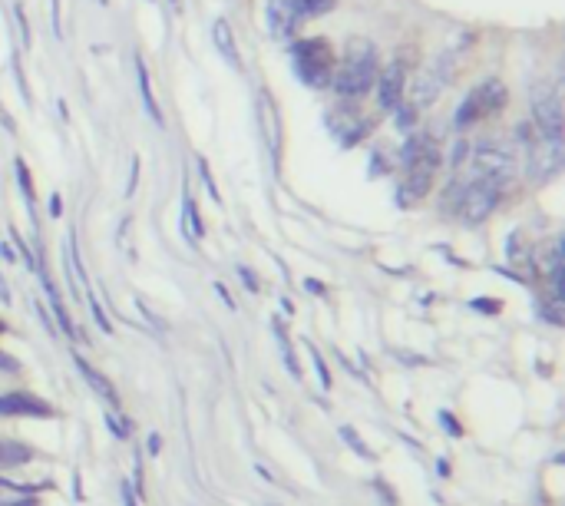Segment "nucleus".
<instances>
[{"instance_id": "obj_1", "label": "nucleus", "mask_w": 565, "mask_h": 506, "mask_svg": "<svg viewBox=\"0 0 565 506\" xmlns=\"http://www.w3.org/2000/svg\"><path fill=\"white\" fill-rule=\"evenodd\" d=\"M377 83V50L367 40H351L344 50V60L334 63L331 86L344 100H357V96L371 93Z\"/></svg>"}, {"instance_id": "obj_2", "label": "nucleus", "mask_w": 565, "mask_h": 506, "mask_svg": "<svg viewBox=\"0 0 565 506\" xmlns=\"http://www.w3.org/2000/svg\"><path fill=\"white\" fill-rule=\"evenodd\" d=\"M291 63H295V73L304 86H314V90H324L331 86L334 77V50L324 37H304L291 47Z\"/></svg>"}, {"instance_id": "obj_3", "label": "nucleus", "mask_w": 565, "mask_h": 506, "mask_svg": "<svg viewBox=\"0 0 565 506\" xmlns=\"http://www.w3.org/2000/svg\"><path fill=\"white\" fill-rule=\"evenodd\" d=\"M506 100H509V93L499 80L476 83L473 90L463 96V103L456 106V120H453L456 129H466V126L486 120V116H496L506 106Z\"/></svg>"}, {"instance_id": "obj_4", "label": "nucleus", "mask_w": 565, "mask_h": 506, "mask_svg": "<svg viewBox=\"0 0 565 506\" xmlns=\"http://www.w3.org/2000/svg\"><path fill=\"white\" fill-rule=\"evenodd\" d=\"M499 199H503V182L476 176L470 186L460 192V206H456V215H460L466 225H480L496 212Z\"/></svg>"}, {"instance_id": "obj_5", "label": "nucleus", "mask_w": 565, "mask_h": 506, "mask_svg": "<svg viewBox=\"0 0 565 506\" xmlns=\"http://www.w3.org/2000/svg\"><path fill=\"white\" fill-rule=\"evenodd\" d=\"M450 77H453L450 57L433 60L430 67H423L414 77V83L407 86V90H410V103L407 106H414V110H427V106H433L440 100L443 86L450 83Z\"/></svg>"}, {"instance_id": "obj_6", "label": "nucleus", "mask_w": 565, "mask_h": 506, "mask_svg": "<svg viewBox=\"0 0 565 506\" xmlns=\"http://www.w3.org/2000/svg\"><path fill=\"white\" fill-rule=\"evenodd\" d=\"M519 136L529 149V176L532 182H546L549 176H556L562 166V143H552V139L529 133V126H519Z\"/></svg>"}, {"instance_id": "obj_7", "label": "nucleus", "mask_w": 565, "mask_h": 506, "mask_svg": "<svg viewBox=\"0 0 565 506\" xmlns=\"http://www.w3.org/2000/svg\"><path fill=\"white\" fill-rule=\"evenodd\" d=\"M532 126H536L539 136L562 143V96L546 83L532 93Z\"/></svg>"}, {"instance_id": "obj_8", "label": "nucleus", "mask_w": 565, "mask_h": 506, "mask_svg": "<svg viewBox=\"0 0 565 506\" xmlns=\"http://www.w3.org/2000/svg\"><path fill=\"white\" fill-rule=\"evenodd\" d=\"M473 166H476V176L496 179V182H503V186H506V182L513 179V172H516V156L509 153L506 146L483 143V146H476Z\"/></svg>"}, {"instance_id": "obj_9", "label": "nucleus", "mask_w": 565, "mask_h": 506, "mask_svg": "<svg viewBox=\"0 0 565 506\" xmlns=\"http://www.w3.org/2000/svg\"><path fill=\"white\" fill-rule=\"evenodd\" d=\"M255 123H258V133H262L265 146L271 159L278 166V156H281V116H278V103L275 96L268 90H258V103H255Z\"/></svg>"}, {"instance_id": "obj_10", "label": "nucleus", "mask_w": 565, "mask_h": 506, "mask_svg": "<svg viewBox=\"0 0 565 506\" xmlns=\"http://www.w3.org/2000/svg\"><path fill=\"white\" fill-rule=\"evenodd\" d=\"M407 93V63L404 60H390L384 73L377 77V103L384 113H394L400 103H404Z\"/></svg>"}, {"instance_id": "obj_11", "label": "nucleus", "mask_w": 565, "mask_h": 506, "mask_svg": "<svg viewBox=\"0 0 565 506\" xmlns=\"http://www.w3.org/2000/svg\"><path fill=\"white\" fill-rule=\"evenodd\" d=\"M328 129L341 139V146H357L371 133V120L351 106H334V110H328Z\"/></svg>"}, {"instance_id": "obj_12", "label": "nucleus", "mask_w": 565, "mask_h": 506, "mask_svg": "<svg viewBox=\"0 0 565 506\" xmlns=\"http://www.w3.org/2000/svg\"><path fill=\"white\" fill-rule=\"evenodd\" d=\"M0 414L4 417H53V407L47 401H40L37 394L10 391V394H0Z\"/></svg>"}, {"instance_id": "obj_13", "label": "nucleus", "mask_w": 565, "mask_h": 506, "mask_svg": "<svg viewBox=\"0 0 565 506\" xmlns=\"http://www.w3.org/2000/svg\"><path fill=\"white\" fill-rule=\"evenodd\" d=\"M73 364H76V371L83 374V381L93 387V394H100L106 404L119 407V394H116V387H113V381H110V378H106V374L96 371L90 361H83V358H80V354H73Z\"/></svg>"}, {"instance_id": "obj_14", "label": "nucleus", "mask_w": 565, "mask_h": 506, "mask_svg": "<svg viewBox=\"0 0 565 506\" xmlns=\"http://www.w3.org/2000/svg\"><path fill=\"white\" fill-rule=\"evenodd\" d=\"M281 7L288 10L291 17L298 20H314V17H324L328 10H334V0H278Z\"/></svg>"}, {"instance_id": "obj_15", "label": "nucleus", "mask_w": 565, "mask_h": 506, "mask_svg": "<svg viewBox=\"0 0 565 506\" xmlns=\"http://www.w3.org/2000/svg\"><path fill=\"white\" fill-rule=\"evenodd\" d=\"M212 37H215V47H219L222 57L232 63L235 70H242V57H238V43H235V37H232V27H228L225 20H215Z\"/></svg>"}, {"instance_id": "obj_16", "label": "nucleus", "mask_w": 565, "mask_h": 506, "mask_svg": "<svg viewBox=\"0 0 565 506\" xmlns=\"http://www.w3.org/2000/svg\"><path fill=\"white\" fill-rule=\"evenodd\" d=\"M268 27H271V34H275V37H291L298 30V20L291 17L288 10L278 4V0H271V7H268Z\"/></svg>"}, {"instance_id": "obj_17", "label": "nucleus", "mask_w": 565, "mask_h": 506, "mask_svg": "<svg viewBox=\"0 0 565 506\" xmlns=\"http://www.w3.org/2000/svg\"><path fill=\"white\" fill-rule=\"evenodd\" d=\"M34 460V450L27 444H14V440H0V467H20Z\"/></svg>"}, {"instance_id": "obj_18", "label": "nucleus", "mask_w": 565, "mask_h": 506, "mask_svg": "<svg viewBox=\"0 0 565 506\" xmlns=\"http://www.w3.org/2000/svg\"><path fill=\"white\" fill-rule=\"evenodd\" d=\"M182 232H186V239L195 245L202 239V219H199V212H195V202H192V196L186 192V199H182Z\"/></svg>"}, {"instance_id": "obj_19", "label": "nucleus", "mask_w": 565, "mask_h": 506, "mask_svg": "<svg viewBox=\"0 0 565 506\" xmlns=\"http://www.w3.org/2000/svg\"><path fill=\"white\" fill-rule=\"evenodd\" d=\"M136 73H139V93H143V103H146V113L152 116V123L162 126V113H159V103L152 96V86H149V73H146V63L136 60Z\"/></svg>"}, {"instance_id": "obj_20", "label": "nucleus", "mask_w": 565, "mask_h": 506, "mask_svg": "<svg viewBox=\"0 0 565 506\" xmlns=\"http://www.w3.org/2000/svg\"><path fill=\"white\" fill-rule=\"evenodd\" d=\"M275 338H278V348H281V358H285V368L291 371V378H298V361H295V354H291V344H288V331L281 321H275Z\"/></svg>"}, {"instance_id": "obj_21", "label": "nucleus", "mask_w": 565, "mask_h": 506, "mask_svg": "<svg viewBox=\"0 0 565 506\" xmlns=\"http://www.w3.org/2000/svg\"><path fill=\"white\" fill-rule=\"evenodd\" d=\"M17 179H20V192H24V199H27V206L34 209V182H30V172L24 166V159H17Z\"/></svg>"}, {"instance_id": "obj_22", "label": "nucleus", "mask_w": 565, "mask_h": 506, "mask_svg": "<svg viewBox=\"0 0 565 506\" xmlns=\"http://www.w3.org/2000/svg\"><path fill=\"white\" fill-rule=\"evenodd\" d=\"M308 351H311V358H314V371H318V381H321V387H324V391H331V371H328V364H324L321 351L314 348V344H308Z\"/></svg>"}, {"instance_id": "obj_23", "label": "nucleus", "mask_w": 565, "mask_h": 506, "mask_svg": "<svg viewBox=\"0 0 565 506\" xmlns=\"http://www.w3.org/2000/svg\"><path fill=\"white\" fill-rule=\"evenodd\" d=\"M341 437L347 440V444H351V450H354V454H361L364 460H374V454H371V450H367V444H364V440H361V437H357V434H354V430H351V427H341Z\"/></svg>"}, {"instance_id": "obj_24", "label": "nucleus", "mask_w": 565, "mask_h": 506, "mask_svg": "<svg viewBox=\"0 0 565 506\" xmlns=\"http://www.w3.org/2000/svg\"><path fill=\"white\" fill-rule=\"evenodd\" d=\"M199 172H202V179H205V189H209L212 202H222L219 189H215V179H212V172H209V163H205V159H199Z\"/></svg>"}, {"instance_id": "obj_25", "label": "nucleus", "mask_w": 565, "mask_h": 506, "mask_svg": "<svg viewBox=\"0 0 565 506\" xmlns=\"http://www.w3.org/2000/svg\"><path fill=\"white\" fill-rule=\"evenodd\" d=\"M414 123H417V110H414V106H397V126L407 129V126H414Z\"/></svg>"}, {"instance_id": "obj_26", "label": "nucleus", "mask_w": 565, "mask_h": 506, "mask_svg": "<svg viewBox=\"0 0 565 506\" xmlns=\"http://www.w3.org/2000/svg\"><path fill=\"white\" fill-rule=\"evenodd\" d=\"M90 308H93V318H96V325H100V328L106 331V335H110V331H113V325H110V321H106L103 308H100V301H96L93 295H90Z\"/></svg>"}, {"instance_id": "obj_27", "label": "nucleus", "mask_w": 565, "mask_h": 506, "mask_svg": "<svg viewBox=\"0 0 565 506\" xmlns=\"http://www.w3.org/2000/svg\"><path fill=\"white\" fill-rule=\"evenodd\" d=\"M14 14L20 20V40H24V47H30V27H27V17H24V7L14 4Z\"/></svg>"}, {"instance_id": "obj_28", "label": "nucleus", "mask_w": 565, "mask_h": 506, "mask_svg": "<svg viewBox=\"0 0 565 506\" xmlns=\"http://www.w3.org/2000/svg\"><path fill=\"white\" fill-rule=\"evenodd\" d=\"M14 73H17V86H20V96H24V103H30V86L24 80V70H20V60L14 57Z\"/></svg>"}, {"instance_id": "obj_29", "label": "nucleus", "mask_w": 565, "mask_h": 506, "mask_svg": "<svg viewBox=\"0 0 565 506\" xmlns=\"http://www.w3.org/2000/svg\"><path fill=\"white\" fill-rule=\"evenodd\" d=\"M0 506H40V500H34V493H24L17 500H0Z\"/></svg>"}, {"instance_id": "obj_30", "label": "nucleus", "mask_w": 565, "mask_h": 506, "mask_svg": "<svg viewBox=\"0 0 565 506\" xmlns=\"http://www.w3.org/2000/svg\"><path fill=\"white\" fill-rule=\"evenodd\" d=\"M440 421H443V427H447L453 437H460V434H463V430H460V424L453 421V414H450V411H440Z\"/></svg>"}, {"instance_id": "obj_31", "label": "nucleus", "mask_w": 565, "mask_h": 506, "mask_svg": "<svg viewBox=\"0 0 565 506\" xmlns=\"http://www.w3.org/2000/svg\"><path fill=\"white\" fill-rule=\"evenodd\" d=\"M50 4H53V10H50V14H53V34H57V37H63V20H60V0H50Z\"/></svg>"}, {"instance_id": "obj_32", "label": "nucleus", "mask_w": 565, "mask_h": 506, "mask_svg": "<svg viewBox=\"0 0 565 506\" xmlns=\"http://www.w3.org/2000/svg\"><path fill=\"white\" fill-rule=\"evenodd\" d=\"M106 421H110V430H113L116 437H129V424H119V417H116V414H110V417H106Z\"/></svg>"}, {"instance_id": "obj_33", "label": "nucleus", "mask_w": 565, "mask_h": 506, "mask_svg": "<svg viewBox=\"0 0 565 506\" xmlns=\"http://www.w3.org/2000/svg\"><path fill=\"white\" fill-rule=\"evenodd\" d=\"M136 179H139V156H133V172H129V186H126V196L136 192Z\"/></svg>"}, {"instance_id": "obj_34", "label": "nucleus", "mask_w": 565, "mask_h": 506, "mask_svg": "<svg viewBox=\"0 0 565 506\" xmlns=\"http://www.w3.org/2000/svg\"><path fill=\"white\" fill-rule=\"evenodd\" d=\"M238 275H242V282L248 285V292H258V278L248 272V268H238Z\"/></svg>"}, {"instance_id": "obj_35", "label": "nucleus", "mask_w": 565, "mask_h": 506, "mask_svg": "<svg viewBox=\"0 0 565 506\" xmlns=\"http://www.w3.org/2000/svg\"><path fill=\"white\" fill-rule=\"evenodd\" d=\"M20 368V364L14 361V358H10V354H4V351H0V371H4V374H10V371H17Z\"/></svg>"}, {"instance_id": "obj_36", "label": "nucleus", "mask_w": 565, "mask_h": 506, "mask_svg": "<svg viewBox=\"0 0 565 506\" xmlns=\"http://www.w3.org/2000/svg\"><path fill=\"white\" fill-rule=\"evenodd\" d=\"M0 490H24V493H34V487H20L17 480H7V477H0Z\"/></svg>"}, {"instance_id": "obj_37", "label": "nucleus", "mask_w": 565, "mask_h": 506, "mask_svg": "<svg viewBox=\"0 0 565 506\" xmlns=\"http://www.w3.org/2000/svg\"><path fill=\"white\" fill-rule=\"evenodd\" d=\"M123 500H126V506H136V493H133L129 483H123Z\"/></svg>"}, {"instance_id": "obj_38", "label": "nucleus", "mask_w": 565, "mask_h": 506, "mask_svg": "<svg viewBox=\"0 0 565 506\" xmlns=\"http://www.w3.org/2000/svg\"><path fill=\"white\" fill-rule=\"evenodd\" d=\"M473 308H483V311H499V301H473Z\"/></svg>"}, {"instance_id": "obj_39", "label": "nucleus", "mask_w": 565, "mask_h": 506, "mask_svg": "<svg viewBox=\"0 0 565 506\" xmlns=\"http://www.w3.org/2000/svg\"><path fill=\"white\" fill-rule=\"evenodd\" d=\"M215 292H219V298L225 301V305H228V308H235V301H232V295H228V292H225V285H215Z\"/></svg>"}, {"instance_id": "obj_40", "label": "nucleus", "mask_w": 565, "mask_h": 506, "mask_svg": "<svg viewBox=\"0 0 565 506\" xmlns=\"http://www.w3.org/2000/svg\"><path fill=\"white\" fill-rule=\"evenodd\" d=\"M0 252H4V258H7V262H17V255L10 252V245H0Z\"/></svg>"}, {"instance_id": "obj_41", "label": "nucleus", "mask_w": 565, "mask_h": 506, "mask_svg": "<svg viewBox=\"0 0 565 506\" xmlns=\"http://www.w3.org/2000/svg\"><path fill=\"white\" fill-rule=\"evenodd\" d=\"M149 454H159V437L152 434V440H149Z\"/></svg>"}, {"instance_id": "obj_42", "label": "nucleus", "mask_w": 565, "mask_h": 506, "mask_svg": "<svg viewBox=\"0 0 565 506\" xmlns=\"http://www.w3.org/2000/svg\"><path fill=\"white\" fill-rule=\"evenodd\" d=\"M50 212H53V215H60V196H53V199H50Z\"/></svg>"}, {"instance_id": "obj_43", "label": "nucleus", "mask_w": 565, "mask_h": 506, "mask_svg": "<svg viewBox=\"0 0 565 506\" xmlns=\"http://www.w3.org/2000/svg\"><path fill=\"white\" fill-rule=\"evenodd\" d=\"M308 288H311L314 295H321V292H324V285H321V282H308Z\"/></svg>"}, {"instance_id": "obj_44", "label": "nucleus", "mask_w": 565, "mask_h": 506, "mask_svg": "<svg viewBox=\"0 0 565 506\" xmlns=\"http://www.w3.org/2000/svg\"><path fill=\"white\" fill-rule=\"evenodd\" d=\"M0 331H4V321H0Z\"/></svg>"}, {"instance_id": "obj_45", "label": "nucleus", "mask_w": 565, "mask_h": 506, "mask_svg": "<svg viewBox=\"0 0 565 506\" xmlns=\"http://www.w3.org/2000/svg\"><path fill=\"white\" fill-rule=\"evenodd\" d=\"M100 4H106V0H100Z\"/></svg>"}]
</instances>
